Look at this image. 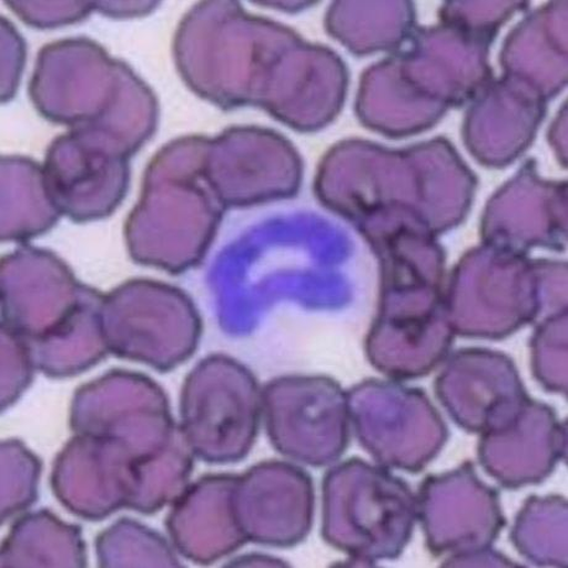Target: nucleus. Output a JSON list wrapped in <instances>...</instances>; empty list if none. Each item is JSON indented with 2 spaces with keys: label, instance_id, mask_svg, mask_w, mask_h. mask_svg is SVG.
Instances as JSON below:
<instances>
[{
  "label": "nucleus",
  "instance_id": "nucleus-6",
  "mask_svg": "<svg viewBox=\"0 0 568 568\" xmlns=\"http://www.w3.org/2000/svg\"><path fill=\"white\" fill-rule=\"evenodd\" d=\"M262 413L282 455L322 467L341 458L349 442L347 393L332 378L290 376L270 382Z\"/></svg>",
  "mask_w": 568,
  "mask_h": 568
},
{
  "label": "nucleus",
  "instance_id": "nucleus-7",
  "mask_svg": "<svg viewBox=\"0 0 568 568\" xmlns=\"http://www.w3.org/2000/svg\"><path fill=\"white\" fill-rule=\"evenodd\" d=\"M478 270L467 261L445 293L455 334L500 341L539 321L538 273L524 262L496 256Z\"/></svg>",
  "mask_w": 568,
  "mask_h": 568
},
{
  "label": "nucleus",
  "instance_id": "nucleus-4",
  "mask_svg": "<svg viewBox=\"0 0 568 568\" xmlns=\"http://www.w3.org/2000/svg\"><path fill=\"white\" fill-rule=\"evenodd\" d=\"M156 284L128 283L104 296L103 332L109 353L169 371L193 355L202 322L184 293Z\"/></svg>",
  "mask_w": 568,
  "mask_h": 568
},
{
  "label": "nucleus",
  "instance_id": "nucleus-14",
  "mask_svg": "<svg viewBox=\"0 0 568 568\" xmlns=\"http://www.w3.org/2000/svg\"><path fill=\"white\" fill-rule=\"evenodd\" d=\"M568 312L539 322L531 341L535 378L548 392L567 395Z\"/></svg>",
  "mask_w": 568,
  "mask_h": 568
},
{
  "label": "nucleus",
  "instance_id": "nucleus-2",
  "mask_svg": "<svg viewBox=\"0 0 568 568\" xmlns=\"http://www.w3.org/2000/svg\"><path fill=\"white\" fill-rule=\"evenodd\" d=\"M385 275L378 313L366 341L369 363L399 381L429 375L445 362L456 335L442 272L402 265Z\"/></svg>",
  "mask_w": 568,
  "mask_h": 568
},
{
  "label": "nucleus",
  "instance_id": "nucleus-12",
  "mask_svg": "<svg viewBox=\"0 0 568 568\" xmlns=\"http://www.w3.org/2000/svg\"><path fill=\"white\" fill-rule=\"evenodd\" d=\"M237 476L203 477L174 500L168 529L178 550L199 564H212L247 542L237 521Z\"/></svg>",
  "mask_w": 568,
  "mask_h": 568
},
{
  "label": "nucleus",
  "instance_id": "nucleus-10",
  "mask_svg": "<svg viewBox=\"0 0 568 568\" xmlns=\"http://www.w3.org/2000/svg\"><path fill=\"white\" fill-rule=\"evenodd\" d=\"M234 505L247 541L291 548L307 538L312 529V478L291 464H260L237 476Z\"/></svg>",
  "mask_w": 568,
  "mask_h": 568
},
{
  "label": "nucleus",
  "instance_id": "nucleus-11",
  "mask_svg": "<svg viewBox=\"0 0 568 568\" xmlns=\"http://www.w3.org/2000/svg\"><path fill=\"white\" fill-rule=\"evenodd\" d=\"M566 455L567 424L532 399L506 428L483 434L478 446L480 465L510 489L540 484Z\"/></svg>",
  "mask_w": 568,
  "mask_h": 568
},
{
  "label": "nucleus",
  "instance_id": "nucleus-5",
  "mask_svg": "<svg viewBox=\"0 0 568 568\" xmlns=\"http://www.w3.org/2000/svg\"><path fill=\"white\" fill-rule=\"evenodd\" d=\"M347 400L359 444L384 467L417 474L447 440L442 415L419 389L368 379L349 390Z\"/></svg>",
  "mask_w": 568,
  "mask_h": 568
},
{
  "label": "nucleus",
  "instance_id": "nucleus-3",
  "mask_svg": "<svg viewBox=\"0 0 568 568\" xmlns=\"http://www.w3.org/2000/svg\"><path fill=\"white\" fill-rule=\"evenodd\" d=\"M261 414L257 382L233 358L207 357L184 382L181 429L193 454L207 464H233L246 457Z\"/></svg>",
  "mask_w": 568,
  "mask_h": 568
},
{
  "label": "nucleus",
  "instance_id": "nucleus-9",
  "mask_svg": "<svg viewBox=\"0 0 568 568\" xmlns=\"http://www.w3.org/2000/svg\"><path fill=\"white\" fill-rule=\"evenodd\" d=\"M435 390L460 428L480 435L506 428L531 399L515 363L487 348H464L452 356Z\"/></svg>",
  "mask_w": 568,
  "mask_h": 568
},
{
  "label": "nucleus",
  "instance_id": "nucleus-8",
  "mask_svg": "<svg viewBox=\"0 0 568 568\" xmlns=\"http://www.w3.org/2000/svg\"><path fill=\"white\" fill-rule=\"evenodd\" d=\"M417 500L426 545L435 555L486 551L506 527L497 490L478 478L471 463L426 477Z\"/></svg>",
  "mask_w": 568,
  "mask_h": 568
},
{
  "label": "nucleus",
  "instance_id": "nucleus-13",
  "mask_svg": "<svg viewBox=\"0 0 568 568\" xmlns=\"http://www.w3.org/2000/svg\"><path fill=\"white\" fill-rule=\"evenodd\" d=\"M524 557L540 566L567 567V504L562 497H531L510 534Z\"/></svg>",
  "mask_w": 568,
  "mask_h": 568
},
{
  "label": "nucleus",
  "instance_id": "nucleus-1",
  "mask_svg": "<svg viewBox=\"0 0 568 568\" xmlns=\"http://www.w3.org/2000/svg\"><path fill=\"white\" fill-rule=\"evenodd\" d=\"M417 519V497L384 467L352 458L324 478L323 538L355 561L397 559Z\"/></svg>",
  "mask_w": 568,
  "mask_h": 568
}]
</instances>
